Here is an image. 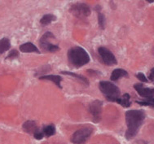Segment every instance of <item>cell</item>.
<instances>
[{"label": "cell", "mask_w": 154, "mask_h": 144, "mask_svg": "<svg viewBox=\"0 0 154 144\" xmlns=\"http://www.w3.org/2000/svg\"><path fill=\"white\" fill-rule=\"evenodd\" d=\"M144 119L145 112L143 110H130L126 112V122L127 130L125 134L126 139H131L137 134Z\"/></svg>", "instance_id": "obj_1"}, {"label": "cell", "mask_w": 154, "mask_h": 144, "mask_svg": "<svg viewBox=\"0 0 154 144\" xmlns=\"http://www.w3.org/2000/svg\"><path fill=\"white\" fill-rule=\"evenodd\" d=\"M68 59L69 63L76 68H80L88 64L90 56L88 53L81 47H74L70 48L68 51Z\"/></svg>", "instance_id": "obj_2"}, {"label": "cell", "mask_w": 154, "mask_h": 144, "mask_svg": "<svg viewBox=\"0 0 154 144\" xmlns=\"http://www.w3.org/2000/svg\"><path fill=\"white\" fill-rule=\"evenodd\" d=\"M100 90L108 101L117 102L121 97V91L118 86L109 81H102L99 85Z\"/></svg>", "instance_id": "obj_3"}, {"label": "cell", "mask_w": 154, "mask_h": 144, "mask_svg": "<svg viewBox=\"0 0 154 144\" xmlns=\"http://www.w3.org/2000/svg\"><path fill=\"white\" fill-rule=\"evenodd\" d=\"M93 133V129L91 127H83L75 131L71 136L70 141L73 144H84Z\"/></svg>", "instance_id": "obj_4"}, {"label": "cell", "mask_w": 154, "mask_h": 144, "mask_svg": "<svg viewBox=\"0 0 154 144\" xmlns=\"http://www.w3.org/2000/svg\"><path fill=\"white\" fill-rule=\"evenodd\" d=\"M69 11L79 19H85L91 14V8L86 3H77L70 7Z\"/></svg>", "instance_id": "obj_5"}, {"label": "cell", "mask_w": 154, "mask_h": 144, "mask_svg": "<svg viewBox=\"0 0 154 144\" xmlns=\"http://www.w3.org/2000/svg\"><path fill=\"white\" fill-rule=\"evenodd\" d=\"M51 39H55L53 33L51 32L45 33L39 40V45L41 48L49 52H56L57 51H59L60 48L57 45L52 44L51 42H50Z\"/></svg>", "instance_id": "obj_6"}, {"label": "cell", "mask_w": 154, "mask_h": 144, "mask_svg": "<svg viewBox=\"0 0 154 144\" xmlns=\"http://www.w3.org/2000/svg\"><path fill=\"white\" fill-rule=\"evenodd\" d=\"M98 52L104 64H106L108 66H112V65L118 64V61H117V59L115 58L114 55L112 54V51L107 49L106 47H99Z\"/></svg>", "instance_id": "obj_7"}, {"label": "cell", "mask_w": 154, "mask_h": 144, "mask_svg": "<svg viewBox=\"0 0 154 144\" xmlns=\"http://www.w3.org/2000/svg\"><path fill=\"white\" fill-rule=\"evenodd\" d=\"M102 105L103 103L100 100H95L90 104L89 110L90 113L92 116L93 121L97 123L101 120V114H102Z\"/></svg>", "instance_id": "obj_8"}, {"label": "cell", "mask_w": 154, "mask_h": 144, "mask_svg": "<svg viewBox=\"0 0 154 144\" xmlns=\"http://www.w3.org/2000/svg\"><path fill=\"white\" fill-rule=\"evenodd\" d=\"M134 88L138 92V94L140 96L145 98L146 100L148 99H154V89L148 88L140 83L134 84Z\"/></svg>", "instance_id": "obj_9"}, {"label": "cell", "mask_w": 154, "mask_h": 144, "mask_svg": "<svg viewBox=\"0 0 154 144\" xmlns=\"http://www.w3.org/2000/svg\"><path fill=\"white\" fill-rule=\"evenodd\" d=\"M23 130L25 131L26 133H29V134H34L36 133L38 130H39L38 125H37L36 122L34 121H32V120H29V121H25L22 125Z\"/></svg>", "instance_id": "obj_10"}, {"label": "cell", "mask_w": 154, "mask_h": 144, "mask_svg": "<svg viewBox=\"0 0 154 144\" xmlns=\"http://www.w3.org/2000/svg\"><path fill=\"white\" fill-rule=\"evenodd\" d=\"M20 51L23 53H40V51L38 50V48L33 43L31 42H26L24 44L20 45Z\"/></svg>", "instance_id": "obj_11"}, {"label": "cell", "mask_w": 154, "mask_h": 144, "mask_svg": "<svg viewBox=\"0 0 154 144\" xmlns=\"http://www.w3.org/2000/svg\"><path fill=\"white\" fill-rule=\"evenodd\" d=\"M40 80H46V81H52L54 83L56 84V86H58L60 89H61V85H60V82L62 81V78L59 75H45V76H42V77H39Z\"/></svg>", "instance_id": "obj_12"}, {"label": "cell", "mask_w": 154, "mask_h": 144, "mask_svg": "<svg viewBox=\"0 0 154 144\" xmlns=\"http://www.w3.org/2000/svg\"><path fill=\"white\" fill-rule=\"evenodd\" d=\"M123 77H128V72H126V70L122 69H116L112 71L110 80L112 81H117L119 78H123Z\"/></svg>", "instance_id": "obj_13"}, {"label": "cell", "mask_w": 154, "mask_h": 144, "mask_svg": "<svg viewBox=\"0 0 154 144\" xmlns=\"http://www.w3.org/2000/svg\"><path fill=\"white\" fill-rule=\"evenodd\" d=\"M117 103H118L120 105H122L123 108H129L131 104V96H130L129 94H124L122 96H121L118 100H117Z\"/></svg>", "instance_id": "obj_14"}, {"label": "cell", "mask_w": 154, "mask_h": 144, "mask_svg": "<svg viewBox=\"0 0 154 144\" xmlns=\"http://www.w3.org/2000/svg\"><path fill=\"white\" fill-rule=\"evenodd\" d=\"M42 132L43 133L44 137H51V136L54 135L56 133V127L54 125H45L44 127L42 128Z\"/></svg>", "instance_id": "obj_15"}, {"label": "cell", "mask_w": 154, "mask_h": 144, "mask_svg": "<svg viewBox=\"0 0 154 144\" xmlns=\"http://www.w3.org/2000/svg\"><path fill=\"white\" fill-rule=\"evenodd\" d=\"M11 47V43L9 39L6 38H2L0 40V55L3 54L7 51H8Z\"/></svg>", "instance_id": "obj_16"}, {"label": "cell", "mask_w": 154, "mask_h": 144, "mask_svg": "<svg viewBox=\"0 0 154 144\" xmlns=\"http://www.w3.org/2000/svg\"><path fill=\"white\" fill-rule=\"evenodd\" d=\"M56 20V16L51 14H47L44 15L43 17H42V19L40 20V23L42 24V25H47L50 23L53 22Z\"/></svg>", "instance_id": "obj_17"}, {"label": "cell", "mask_w": 154, "mask_h": 144, "mask_svg": "<svg viewBox=\"0 0 154 144\" xmlns=\"http://www.w3.org/2000/svg\"><path fill=\"white\" fill-rule=\"evenodd\" d=\"M62 74H65V75H69V76H72L73 78H78L79 80L82 81L83 83L87 84V86L89 85V81L87 80V78H86L84 76H82V75H79V74H76L74 72H68V71H62L61 72Z\"/></svg>", "instance_id": "obj_18"}, {"label": "cell", "mask_w": 154, "mask_h": 144, "mask_svg": "<svg viewBox=\"0 0 154 144\" xmlns=\"http://www.w3.org/2000/svg\"><path fill=\"white\" fill-rule=\"evenodd\" d=\"M137 103L143 106H149L154 108V99H148V100H142V101H136Z\"/></svg>", "instance_id": "obj_19"}, {"label": "cell", "mask_w": 154, "mask_h": 144, "mask_svg": "<svg viewBox=\"0 0 154 144\" xmlns=\"http://www.w3.org/2000/svg\"><path fill=\"white\" fill-rule=\"evenodd\" d=\"M98 21L99 25L102 29H104L105 28V17L104 14L100 13V11L98 12Z\"/></svg>", "instance_id": "obj_20"}, {"label": "cell", "mask_w": 154, "mask_h": 144, "mask_svg": "<svg viewBox=\"0 0 154 144\" xmlns=\"http://www.w3.org/2000/svg\"><path fill=\"white\" fill-rule=\"evenodd\" d=\"M18 56H19V53H18V51L16 50H12L11 51H10V53L8 54V56H7L6 60H8V59L17 58V57H18Z\"/></svg>", "instance_id": "obj_21"}, {"label": "cell", "mask_w": 154, "mask_h": 144, "mask_svg": "<svg viewBox=\"0 0 154 144\" xmlns=\"http://www.w3.org/2000/svg\"><path fill=\"white\" fill-rule=\"evenodd\" d=\"M136 78L140 81H143V82H148L149 81L147 78L145 77V75L143 74V72H139V73H137L136 74Z\"/></svg>", "instance_id": "obj_22"}, {"label": "cell", "mask_w": 154, "mask_h": 144, "mask_svg": "<svg viewBox=\"0 0 154 144\" xmlns=\"http://www.w3.org/2000/svg\"><path fill=\"white\" fill-rule=\"evenodd\" d=\"M34 138H35L36 139H38V140H41V139H42L43 138H44V135H43V133H42V130H38L36 133H34Z\"/></svg>", "instance_id": "obj_23"}, {"label": "cell", "mask_w": 154, "mask_h": 144, "mask_svg": "<svg viewBox=\"0 0 154 144\" xmlns=\"http://www.w3.org/2000/svg\"><path fill=\"white\" fill-rule=\"evenodd\" d=\"M149 79L150 81H154V68H152L151 71H150V72H149Z\"/></svg>", "instance_id": "obj_24"}, {"label": "cell", "mask_w": 154, "mask_h": 144, "mask_svg": "<svg viewBox=\"0 0 154 144\" xmlns=\"http://www.w3.org/2000/svg\"><path fill=\"white\" fill-rule=\"evenodd\" d=\"M152 52H153V54H154V47H153V49H152Z\"/></svg>", "instance_id": "obj_25"}]
</instances>
